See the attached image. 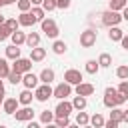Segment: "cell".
I'll return each instance as SVG.
<instances>
[{
  "label": "cell",
  "mask_w": 128,
  "mask_h": 128,
  "mask_svg": "<svg viewBox=\"0 0 128 128\" xmlns=\"http://www.w3.org/2000/svg\"><path fill=\"white\" fill-rule=\"evenodd\" d=\"M120 12H122V20H126V22H128V4H126V6H124Z\"/></svg>",
  "instance_id": "cell-44"
},
{
  "label": "cell",
  "mask_w": 128,
  "mask_h": 128,
  "mask_svg": "<svg viewBox=\"0 0 128 128\" xmlns=\"http://www.w3.org/2000/svg\"><path fill=\"white\" fill-rule=\"evenodd\" d=\"M20 108V102H18V98H6L4 102H2V110H4V114H10V116H14V112Z\"/></svg>",
  "instance_id": "cell-12"
},
{
  "label": "cell",
  "mask_w": 128,
  "mask_h": 128,
  "mask_svg": "<svg viewBox=\"0 0 128 128\" xmlns=\"http://www.w3.org/2000/svg\"><path fill=\"white\" fill-rule=\"evenodd\" d=\"M122 122L128 124V110H124V114H122Z\"/></svg>",
  "instance_id": "cell-47"
},
{
  "label": "cell",
  "mask_w": 128,
  "mask_h": 128,
  "mask_svg": "<svg viewBox=\"0 0 128 128\" xmlns=\"http://www.w3.org/2000/svg\"><path fill=\"white\" fill-rule=\"evenodd\" d=\"M116 102H118V106H120V104L128 102V96H126V94H122V92H118V94H116Z\"/></svg>",
  "instance_id": "cell-42"
},
{
  "label": "cell",
  "mask_w": 128,
  "mask_h": 128,
  "mask_svg": "<svg viewBox=\"0 0 128 128\" xmlns=\"http://www.w3.org/2000/svg\"><path fill=\"white\" fill-rule=\"evenodd\" d=\"M110 110H112V112H110V118L116 120L118 124H122V114H124V110L118 108V106H114V108H110Z\"/></svg>",
  "instance_id": "cell-31"
},
{
  "label": "cell",
  "mask_w": 128,
  "mask_h": 128,
  "mask_svg": "<svg viewBox=\"0 0 128 128\" xmlns=\"http://www.w3.org/2000/svg\"><path fill=\"white\" fill-rule=\"evenodd\" d=\"M8 80H10L12 84H20V82H22V74H20V72H16V70H10Z\"/></svg>",
  "instance_id": "cell-34"
},
{
  "label": "cell",
  "mask_w": 128,
  "mask_h": 128,
  "mask_svg": "<svg viewBox=\"0 0 128 128\" xmlns=\"http://www.w3.org/2000/svg\"><path fill=\"white\" fill-rule=\"evenodd\" d=\"M10 34H12V30L6 24H0V42H4L6 38H10Z\"/></svg>",
  "instance_id": "cell-36"
},
{
  "label": "cell",
  "mask_w": 128,
  "mask_h": 128,
  "mask_svg": "<svg viewBox=\"0 0 128 128\" xmlns=\"http://www.w3.org/2000/svg\"><path fill=\"white\" fill-rule=\"evenodd\" d=\"M10 38H12V44H16V46L26 44V34H24V32H20V30H14V32L10 34Z\"/></svg>",
  "instance_id": "cell-20"
},
{
  "label": "cell",
  "mask_w": 128,
  "mask_h": 128,
  "mask_svg": "<svg viewBox=\"0 0 128 128\" xmlns=\"http://www.w3.org/2000/svg\"><path fill=\"white\" fill-rule=\"evenodd\" d=\"M6 58L8 60H16V58H20V46H16V44H10V46H6Z\"/></svg>",
  "instance_id": "cell-18"
},
{
  "label": "cell",
  "mask_w": 128,
  "mask_h": 128,
  "mask_svg": "<svg viewBox=\"0 0 128 128\" xmlns=\"http://www.w3.org/2000/svg\"><path fill=\"white\" fill-rule=\"evenodd\" d=\"M64 80H66L68 84L76 86V84H80V82H82V72H80V70L70 68V70H66V72H64Z\"/></svg>",
  "instance_id": "cell-10"
},
{
  "label": "cell",
  "mask_w": 128,
  "mask_h": 128,
  "mask_svg": "<svg viewBox=\"0 0 128 128\" xmlns=\"http://www.w3.org/2000/svg\"><path fill=\"white\" fill-rule=\"evenodd\" d=\"M38 82H40V78L30 70V72H26V74H22V84H24V88H30V90H34L36 86H38Z\"/></svg>",
  "instance_id": "cell-11"
},
{
  "label": "cell",
  "mask_w": 128,
  "mask_h": 128,
  "mask_svg": "<svg viewBox=\"0 0 128 128\" xmlns=\"http://www.w3.org/2000/svg\"><path fill=\"white\" fill-rule=\"evenodd\" d=\"M100 16H102V24L108 26V28H110V26H118V24L122 22V14L116 12V10H110V8H108L106 12H102Z\"/></svg>",
  "instance_id": "cell-1"
},
{
  "label": "cell",
  "mask_w": 128,
  "mask_h": 128,
  "mask_svg": "<svg viewBox=\"0 0 128 128\" xmlns=\"http://www.w3.org/2000/svg\"><path fill=\"white\" fill-rule=\"evenodd\" d=\"M0 8H2V4H0Z\"/></svg>",
  "instance_id": "cell-54"
},
{
  "label": "cell",
  "mask_w": 128,
  "mask_h": 128,
  "mask_svg": "<svg viewBox=\"0 0 128 128\" xmlns=\"http://www.w3.org/2000/svg\"><path fill=\"white\" fill-rule=\"evenodd\" d=\"M90 124H92V126H96V128H102V126H104V116L96 112V114L90 118Z\"/></svg>",
  "instance_id": "cell-33"
},
{
  "label": "cell",
  "mask_w": 128,
  "mask_h": 128,
  "mask_svg": "<svg viewBox=\"0 0 128 128\" xmlns=\"http://www.w3.org/2000/svg\"><path fill=\"white\" fill-rule=\"evenodd\" d=\"M44 58H46V50L40 48V44L34 46V48H30V60L32 62H42Z\"/></svg>",
  "instance_id": "cell-14"
},
{
  "label": "cell",
  "mask_w": 128,
  "mask_h": 128,
  "mask_svg": "<svg viewBox=\"0 0 128 128\" xmlns=\"http://www.w3.org/2000/svg\"><path fill=\"white\" fill-rule=\"evenodd\" d=\"M2 102H4V96H2V94H0V104H2Z\"/></svg>",
  "instance_id": "cell-52"
},
{
  "label": "cell",
  "mask_w": 128,
  "mask_h": 128,
  "mask_svg": "<svg viewBox=\"0 0 128 128\" xmlns=\"http://www.w3.org/2000/svg\"><path fill=\"white\" fill-rule=\"evenodd\" d=\"M54 124L58 128H68L70 126V118L68 116H54Z\"/></svg>",
  "instance_id": "cell-32"
},
{
  "label": "cell",
  "mask_w": 128,
  "mask_h": 128,
  "mask_svg": "<svg viewBox=\"0 0 128 128\" xmlns=\"http://www.w3.org/2000/svg\"><path fill=\"white\" fill-rule=\"evenodd\" d=\"M86 104H88L86 96H80V94H76V96H74V100H72L74 110H84V108H86Z\"/></svg>",
  "instance_id": "cell-22"
},
{
  "label": "cell",
  "mask_w": 128,
  "mask_h": 128,
  "mask_svg": "<svg viewBox=\"0 0 128 128\" xmlns=\"http://www.w3.org/2000/svg\"><path fill=\"white\" fill-rule=\"evenodd\" d=\"M98 64H100V68H108V66H112V56H110L108 52H102V54L98 56Z\"/></svg>",
  "instance_id": "cell-26"
},
{
  "label": "cell",
  "mask_w": 128,
  "mask_h": 128,
  "mask_svg": "<svg viewBox=\"0 0 128 128\" xmlns=\"http://www.w3.org/2000/svg\"><path fill=\"white\" fill-rule=\"evenodd\" d=\"M84 70H86L88 74H96V72L100 70V64H98V60H88V62H86V66H84Z\"/></svg>",
  "instance_id": "cell-29"
},
{
  "label": "cell",
  "mask_w": 128,
  "mask_h": 128,
  "mask_svg": "<svg viewBox=\"0 0 128 128\" xmlns=\"http://www.w3.org/2000/svg\"><path fill=\"white\" fill-rule=\"evenodd\" d=\"M116 94H118V90L116 88H112V86H108L106 90H104V106L106 108H114V106H118V102H116Z\"/></svg>",
  "instance_id": "cell-7"
},
{
  "label": "cell",
  "mask_w": 128,
  "mask_h": 128,
  "mask_svg": "<svg viewBox=\"0 0 128 128\" xmlns=\"http://www.w3.org/2000/svg\"><path fill=\"white\" fill-rule=\"evenodd\" d=\"M116 90H118V92H122V94H126V96H128V78H126V80H122V82H120V84H118V88H116Z\"/></svg>",
  "instance_id": "cell-41"
},
{
  "label": "cell",
  "mask_w": 128,
  "mask_h": 128,
  "mask_svg": "<svg viewBox=\"0 0 128 128\" xmlns=\"http://www.w3.org/2000/svg\"><path fill=\"white\" fill-rule=\"evenodd\" d=\"M14 118H16V122H28V120L34 118V110L30 106H22L14 112Z\"/></svg>",
  "instance_id": "cell-8"
},
{
  "label": "cell",
  "mask_w": 128,
  "mask_h": 128,
  "mask_svg": "<svg viewBox=\"0 0 128 128\" xmlns=\"http://www.w3.org/2000/svg\"><path fill=\"white\" fill-rule=\"evenodd\" d=\"M26 44H28L30 48L38 46V44H40V34H38V32H30V34H26Z\"/></svg>",
  "instance_id": "cell-25"
},
{
  "label": "cell",
  "mask_w": 128,
  "mask_h": 128,
  "mask_svg": "<svg viewBox=\"0 0 128 128\" xmlns=\"http://www.w3.org/2000/svg\"><path fill=\"white\" fill-rule=\"evenodd\" d=\"M4 24H6L12 32H14V30H18V26H20V22H18L16 18H8V20H4Z\"/></svg>",
  "instance_id": "cell-39"
},
{
  "label": "cell",
  "mask_w": 128,
  "mask_h": 128,
  "mask_svg": "<svg viewBox=\"0 0 128 128\" xmlns=\"http://www.w3.org/2000/svg\"><path fill=\"white\" fill-rule=\"evenodd\" d=\"M12 70H16V72H20V74H26V72H30L32 70V60L30 58H16L14 60V64H12Z\"/></svg>",
  "instance_id": "cell-6"
},
{
  "label": "cell",
  "mask_w": 128,
  "mask_h": 128,
  "mask_svg": "<svg viewBox=\"0 0 128 128\" xmlns=\"http://www.w3.org/2000/svg\"><path fill=\"white\" fill-rule=\"evenodd\" d=\"M96 38H98V32L92 30V28H88V30L80 32V46L82 48H92L96 44Z\"/></svg>",
  "instance_id": "cell-3"
},
{
  "label": "cell",
  "mask_w": 128,
  "mask_h": 128,
  "mask_svg": "<svg viewBox=\"0 0 128 128\" xmlns=\"http://www.w3.org/2000/svg\"><path fill=\"white\" fill-rule=\"evenodd\" d=\"M28 128H38V122H34V120H28Z\"/></svg>",
  "instance_id": "cell-46"
},
{
  "label": "cell",
  "mask_w": 128,
  "mask_h": 128,
  "mask_svg": "<svg viewBox=\"0 0 128 128\" xmlns=\"http://www.w3.org/2000/svg\"><path fill=\"white\" fill-rule=\"evenodd\" d=\"M34 98L38 100V102H46L48 98H52V88H50V84H38L36 88H34Z\"/></svg>",
  "instance_id": "cell-5"
},
{
  "label": "cell",
  "mask_w": 128,
  "mask_h": 128,
  "mask_svg": "<svg viewBox=\"0 0 128 128\" xmlns=\"http://www.w3.org/2000/svg\"><path fill=\"white\" fill-rule=\"evenodd\" d=\"M104 126H106V128H116V126H118V122L110 118V120H104Z\"/></svg>",
  "instance_id": "cell-43"
},
{
  "label": "cell",
  "mask_w": 128,
  "mask_h": 128,
  "mask_svg": "<svg viewBox=\"0 0 128 128\" xmlns=\"http://www.w3.org/2000/svg\"><path fill=\"white\" fill-rule=\"evenodd\" d=\"M30 14L36 18V22H40V20H44V18H46V12H44V8H42V6H32V8H30Z\"/></svg>",
  "instance_id": "cell-24"
},
{
  "label": "cell",
  "mask_w": 128,
  "mask_h": 128,
  "mask_svg": "<svg viewBox=\"0 0 128 128\" xmlns=\"http://www.w3.org/2000/svg\"><path fill=\"white\" fill-rule=\"evenodd\" d=\"M4 20H6V18H4L2 14H0V24H4Z\"/></svg>",
  "instance_id": "cell-51"
},
{
  "label": "cell",
  "mask_w": 128,
  "mask_h": 128,
  "mask_svg": "<svg viewBox=\"0 0 128 128\" xmlns=\"http://www.w3.org/2000/svg\"><path fill=\"white\" fill-rule=\"evenodd\" d=\"M18 22H20V26H34L36 24V18L30 14V10H26V12H20Z\"/></svg>",
  "instance_id": "cell-15"
},
{
  "label": "cell",
  "mask_w": 128,
  "mask_h": 128,
  "mask_svg": "<svg viewBox=\"0 0 128 128\" xmlns=\"http://www.w3.org/2000/svg\"><path fill=\"white\" fill-rule=\"evenodd\" d=\"M30 2H32V6H40L42 4V0H30Z\"/></svg>",
  "instance_id": "cell-48"
},
{
  "label": "cell",
  "mask_w": 128,
  "mask_h": 128,
  "mask_svg": "<svg viewBox=\"0 0 128 128\" xmlns=\"http://www.w3.org/2000/svg\"><path fill=\"white\" fill-rule=\"evenodd\" d=\"M52 122H54V112L42 110V114H40V124H52Z\"/></svg>",
  "instance_id": "cell-30"
},
{
  "label": "cell",
  "mask_w": 128,
  "mask_h": 128,
  "mask_svg": "<svg viewBox=\"0 0 128 128\" xmlns=\"http://www.w3.org/2000/svg\"><path fill=\"white\" fill-rule=\"evenodd\" d=\"M0 4H2V6H8V4H12V2H10V0H0Z\"/></svg>",
  "instance_id": "cell-50"
},
{
  "label": "cell",
  "mask_w": 128,
  "mask_h": 128,
  "mask_svg": "<svg viewBox=\"0 0 128 128\" xmlns=\"http://www.w3.org/2000/svg\"><path fill=\"white\" fill-rule=\"evenodd\" d=\"M74 92L76 94H80V96H92L94 94V84H90V82H80V84H76V88H74Z\"/></svg>",
  "instance_id": "cell-13"
},
{
  "label": "cell",
  "mask_w": 128,
  "mask_h": 128,
  "mask_svg": "<svg viewBox=\"0 0 128 128\" xmlns=\"http://www.w3.org/2000/svg\"><path fill=\"white\" fill-rule=\"evenodd\" d=\"M10 2H16V0H10Z\"/></svg>",
  "instance_id": "cell-53"
},
{
  "label": "cell",
  "mask_w": 128,
  "mask_h": 128,
  "mask_svg": "<svg viewBox=\"0 0 128 128\" xmlns=\"http://www.w3.org/2000/svg\"><path fill=\"white\" fill-rule=\"evenodd\" d=\"M40 6L44 8V12H52V10H56V2H54V0H42Z\"/></svg>",
  "instance_id": "cell-38"
},
{
  "label": "cell",
  "mask_w": 128,
  "mask_h": 128,
  "mask_svg": "<svg viewBox=\"0 0 128 128\" xmlns=\"http://www.w3.org/2000/svg\"><path fill=\"white\" fill-rule=\"evenodd\" d=\"M16 4H18V10L20 12H26V10L32 8V2L30 0H16Z\"/></svg>",
  "instance_id": "cell-37"
},
{
  "label": "cell",
  "mask_w": 128,
  "mask_h": 128,
  "mask_svg": "<svg viewBox=\"0 0 128 128\" xmlns=\"http://www.w3.org/2000/svg\"><path fill=\"white\" fill-rule=\"evenodd\" d=\"M122 36H124V32H122L118 26H110V30H108V38H110L112 42H120Z\"/></svg>",
  "instance_id": "cell-19"
},
{
  "label": "cell",
  "mask_w": 128,
  "mask_h": 128,
  "mask_svg": "<svg viewBox=\"0 0 128 128\" xmlns=\"http://www.w3.org/2000/svg\"><path fill=\"white\" fill-rule=\"evenodd\" d=\"M0 94L4 96V82H2V78H0Z\"/></svg>",
  "instance_id": "cell-49"
},
{
  "label": "cell",
  "mask_w": 128,
  "mask_h": 128,
  "mask_svg": "<svg viewBox=\"0 0 128 128\" xmlns=\"http://www.w3.org/2000/svg\"><path fill=\"white\" fill-rule=\"evenodd\" d=\"M54 2H56V8H60V10H66L72 4V0H54Z\"/></svg>",
  "instance_id": "cell-40"
},
{
  "label": "cell",
  "mask_w": 128,
  "mask_h": 128,
  "mask_svg": "<svg viewBox=\"0 0 128 128\" xmlns=\"http://www.w3.org/2000/svg\"><path fill=\"white\" fill-rule=\"evenodd\" d=\"M120 44H122V48H124V50H128V36H126V34L122 36V40H120Z\"/></svg>",
  "instance_id": "cell-45"
},
{
  "label": "cell",
  "mask_w": 128,
  "mask_h": 128,
  "mask_svg": "<svg viewBox=\"0 0 128 128\" xmlns=\"http://www.w3.org/2000/svg\"><path fill=\"white\" fill-rule=\"evenodd\" d=\"M76 124H78V126H88V124H90V116H88L84 110H78V114H76Z\"/></svg>",
  "instance_id": "cell-27"
},
{
  "label": "cell",
  "mask_w": 128,
  "mask_h": 128,
  "mask_svg": "<svg viewBox=\"0 0 128 128\" xmlns=\"http://www.w3.org/2000/svg\"><path fill=\"white\" fill-rule=\"evenodd\" d=\"M38 78H40V82H44V84H52L54 78H56V74H54L52 68H44V70L38 74Z\"/></svg>",
  "instance_id": "cell-17"
},
{
  "label": "cell",
  "mask_w": 128,
  "mask_h": 128,
  "mask_svg": "<svg viewBox=\"0 0 128 128\" xmlns=\"http://www.w3.org/2000/svg\"><path fill=\"white\" fill-rule=\"evenodd\" d=\"M72 110H74L72 102H68V100L64 98V100L58 102V106H56V110H54V116H70Z\"/></svg>",
  "instance_id": "cell-9"
},
{
  "label": "cell",
  "mask_w": 128,
  "mask_h": 128,
  "mask_svg": "<svg viewBox=\"0 0 128 128\" xmlns=\"http://www.w3.org/2000/svg\"><path fill=\"white\" fill-rule=\"evenodd\" d=\"M66 50H68V44L64 40H54V44H52V52L54 54H66Z\"/></svg>",
  "instance_id": "cell-21"
},
{
  "label": "cell",
  "mask_w": 128,
  "mask_h": 128,
  "mask_svg": "<svg viewBox=\"0 0 128 128\" xmlns=\"http://www.w3.org/2000/svg\"><path fill=\"white\" fill-rule=\"evenodd\" d=\"M12 66L8 64V58H0V78H8Z\"/></svg>",
  "instance_id": "cell-23"
},
{
  "label": "cell",
  "mask_w": 128,
  "mask_h": 128,
  "mask_svg": "<svg viewBox=\"0 0 128 128\" xmlns=\"http://www.w3.org/2000/svg\"><path fill=\"white\" fill-rule=\"evenodd\" d=\"M126 4H128V0H108V8L110 10H116V12H120Z\"/></svg>",
  "instance_id": "cell-28"
},
{
  "label": "cell",
  "mask_w": 128,
  "mask_h": 128,
  "mask_svg": "<svg viewBox=\"0 0 128 128\" xmlns=\"http://www.w3.org/2000/svg\"><path fill=\"white\" fill-rule=\"evenodd\" d=\"M32 98H34V94H32L30 88H24V90L18 94V102H20L22 106H30V104H32Z\"/></svg>",
  "instance_id": "cell-16"
},
{
  "label": "cell",
  "mask_w": 128,
  "mask_h": 128,
  "mask_svg": "<svg viewBox=\"0 0 128 128\" xmlns=\"http://www.w3.org/2000/svg\"><path fill=\"white\" fill-rule=\"evenodd\" d=\"M70 94H72V84H68L66 80L60 82L56 88H52V96L58 98V100H64V98H68Z\"/></svg>",
  "instance_id": "cell-4"
},
{
  "label": "cell",
  "mask_w": 128,
  "mask_h": 128,
  "mask_svg": "<svg viewBox=\"0 0 128 128\" xmlns=\"http://www.w3.org/2000/svg\"><path fill=\"white\" fill-rule=\"evenodd\" d=\"M40 28H42V32H44L48 38H56V36L60 34L58 24H56L52 18H44V20H40Z\"/></svg>",
  "instance_id": "cell-2"
},
{
  "label": "cell",
  "mask_w": 128,
  "mask_h": 128,
  "mask_svg": "<svg viewBox=\"0 0 128 128\" xmlns=\"http://www.w3.org/2000/svg\"><path fill=\"white\" fill-rule=\"evenodd\" d=\"M116 76H118L120 80H126V78H128V66H126V64L118 66V68H116Z\"/></svg>",
  "instance_id": "cell-35"
}]
</instances>
